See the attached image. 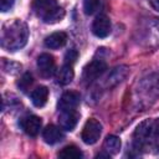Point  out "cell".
<instances>
[{
    "instance_id": "15",
    "label": "cell",
    "mask_w": 159,
    "mask_h": 159,
    "mask_svg": "<svg viewBox=\"0 0 159 159\" xmlns=\"http://www.w3.org/2000/svg\"><path fill=\"white\" fill-rule=\"evenodd\" d=\"M73 77H75V73H73L72 66H71V65H67V63H65V65L57 71V73H56V80H57V82H58L60 84H62V86H66V84H68L70 82H72Z\"/></svg>"
},
{
    "instance_id": "9",
    "label": "cell",
    "mask_w": 159,
    "mask_h": 159,
    "mask_svg": "<svg viewBox=\"0 0 159 159\" xmlns=\"http://www.w3.org/2000/svg\"><path fill=\"white\" fill-rule=\"evenodd\" d=\"M81 102V96L78 92L75 91H68L62 94L58 102V109L60 111H71V109H77L78 104Z\"/></svg>"
},
{
    "instance_id": "11",
    "label": "cell",
    "mask_w": 159,
    "mask_h": 159,
    "mask_svg": "<svg viewBox=\"0 0 159 159\" xmlns=\"http://www.w3.org/2000/svg\"><path fill=\"white\" fill-rule=\"evenodd\" d=\"M128 73H129V68L127 66H118V67L113 68V71L107 76L106 81H104V86L107 88H112V87L117 86L118 83H120L122 81L125 80Z\"/></svg>"
},
{
    "instance_id": "12",
    "label": "cell",
    "mask_w": 159,
    "mask_h": 159,
    "mask_svg": "<svg viewBox=\"0 0 159 159\" xmlns=\"http://www.w3.org/2000/svg\"><path fill=\"white\" fill-rule=\"evenodd\" d=\"M65 134L60 127H56L53 124L47 125L42 130V138L47 144H56L63 139Z\"/></svg>"
},
{
    "instance_id": "19",
    "label": "cell",
    "mask_w": 159,
    "mask_h": 159,
    "mask_svg": "<svg viewBox=\"0 0 159 159\" xmlns=\"http://www.w3.org/2000/svg\"><path fill=\"white\" fill-rule=\"evenodd\" d=\"M17 84H19V87H20V89H21L22 92H26V91L29 89V87L32 84V76H31L30 73H25V75L21 77L20 82H19Z\"/></svg>"
},
{
    "instance_id": "14",
    "label": "cell",
    "mask_w": 159,
    "mask_h": 159,
    "mask_svg": "<svg viewBox=\"0 0 159 159\" xmlns=\"http://www.w3.org/2000/svg\"><path fill=\"white\" fill-rule=\"evenodd\" d=\"M48 98V89L45 86H40L35 88L31 93V102L35 107H43Z\"/></svg>"
},
{
    "instance_id": "6",
    "label": "cell",
    "mask_w": 159,
    "mask_h": 159,
    "mask_svg": "<svg viewBox=\"0 0 159 159\" xmlns=\"http://www.w3.org/2000/svg\"><path fill=\"white\" fill-rule=\"evenodd\" d=\"M37 68L42 77H51L56 71V62L52 55L42 53L37 58Z\"/></svg>"
},
{
    "instance_id": "18",
    "label": "cell",
    "mask_w": 159,
    "mask_h": 159,
    "mask_svg": "<svg viewBox=\"0 0 159 159\" xmlns=\"http://www.w3.org/2000/svg\"><path fill=\"white\" fill-rule=\"evenodd\" d=\"M99 7V0H83V11L87 15L94 14Z\"/></svg>"
},
{
    "instance_id": "17",
    "label": "cell",
    "mask_w": 159,
    "mask_h": 159,
    "mask_svg": "<svg viewBox=\"0 0 159 159\" xmlns=\"http://www.w3.org/2000/svg\"><path fill=\"white\" fill-rule=\"evenodd\" d=\"M58 157L63 159H81L83 154L76 145H67L58 153Z\"/></svg>"
},
{
    "instance_id": "20",
    "label": "cell",
    "mask_w": 159,
    "mask_h": 159,
    "mask_svg": "<svg viewBox=\"0 0 159 159\" xmlns=\"http://www.w3.org/2000/svg\"><path fill=\"white\" fill-rule=\"evenodd\" d=\"M149 29H150V34H152V36H153V41L157 43V45H159V21H153L150 25H149Z\"/></svg>"
},
{
    "instance_id": "5",
    "label": "cell",
    "mask_w": 159,
    "mask_h": 159,
    "mask_svg": "<svg viewBox=\"0 0 159 159\" xmlns=\"http://www.w3.org/2000/svg\"><path fill=\"white\" fill-rule=\"evenodd\" d=\"M101 134H102V124L98 120L91 118L86 122V124L82 129V133H81V138H82L83 143L92 145L98 142Z\"/></svg>"
},
{
    "instance_id": "1",
    "label": "cell",
    "mask_w": 159,
    "mask_h": 159,
    "mask_svg": "<svg viewBox=\"0 0 159 159\" xmlns=\"http://www.w3.org/2000/svg\"><path fill=\"white\" fill-rule=\"evenodd\" d=\"M29 39V27L20 20L15 19L4 24L1 30V47L7 51H17L24 47Z\"/></svg>"
},
{
    "instance_id": "2",
    "label": "cell",
    "mask_w": 159,
    "mask_h": 159,
    "mask_svg": "<svg viewBox=\"0 0 159 159\" xmlns=\"http://www.w3.org/2000/svg\"><path fill=\"white\" fill-rule=\"evenodd\" d=\"M32 10L46 24H56L65 17V10L57 5V0H34Z\"/></svg>"
},
{
    "instance_id": "21",
    "label": "cell",
    "mask_w": 159,
    "mask_h": 159,
    "mask_svg": "<svg viewBox=\"0 0 159 159\" xmlns=\"http://www.w3.org/2000/svg\"><path fill=\"white\" fill-rule=\"evenodd\" d=\"M77 56L78 55H77V51L76 50H70V51H67V53L65 56V62L67 65H72L73 62H76Z\"/></svg>"
},
{
    "instance_id": "13",
    "label": "cell",
    "mask_w": 159,
    "mask_h": 159,
    "mask_svg": "<svg viewBox=\"0 0 159 159\" xmlns=\"http://www.w3.org/2000/svg\"><path fill=\"white\" fill-rule=\"evenodd\" d=\"M66 42H67V35L62 31L53 32L45 39V46L47 48H52V50H56V48L65 46Z\"/></svg>"
},
{
    "instance_id": "8",
    "label": "cell",
    "mask_w": 159,
    "mask_h": 159,
    "mask_svg": "<svg viewBox=\"0 0 159 159\" xmlns=\"http://www.w3.org/2000/svg\"><path fill=\"white\" fill-rule=\"evenodd\" d=\"M92 32L99 39H104L111 34V21L106 15H98L92 24Z\"/></svg>"
},
{
    "instance_id": "3",
    "label": "cell",
    "mask_w": 159,
    "mask_h": 159,
    "mask_svg": "<svg viewBox=\"0 0 159 159\" xmlns=\"http://www.w3.org/2000/svg\"><path fill=\"white\" fill-rule=\"evenodd\" d=\"M134 143L137 148H144L159 139V118H152L142 122L134 132Z\"/></svg>"
},
{
    "instance_id": "22",
    "label": "cell",
    "mask_w": 159,
    "mask_h": 159,
    "mask_svg": "<svg viewBox=\"0 0 159 159\" xmlns=\"http://www.w3.org/2000/svg\"><path fill=\"white\" fill-rule=\"evenodd\" d=\"M14 2H15V0H0V9H1V11L5 12V11L10 10L12 7Z\"/></svg>"
},
{
    "instance_id": "23",
    "label": "cell",
    "mask_w": 159,
    "mask_h": 159,
    "mask_svg": "<svg viewBox=\"0 0 159 159\" xmlns=\"http://www.w3.org/2000/svg\"><path fill=\"white\" fill-rule=\"evenodd\" d=\"M149 1H150L152 7H153L157 12H159V0H149Z\"/></svg>"
},
{
    "instance_id": "4",
    "label": "cell",
    "mask_w": 159,
    "mask_h": 159,
    "mask_svg": "<svg viewBox=\"0 0 159 159\" xmlns=\"http://www.w3.org/2000/svg\"><path fill=\"white\" fill-rule=\"evenodd\" d=\"M107 70V63L102 58H93L89 63H87L83 68L82 73V80L84 83L89 84L98 80Z\"/></svg>"
},
{
    "instance_id": "7",
    "label": "cell",
    "mask_w": 159,
    "mask_h": 159,
    "mask_svg": "<svg viewBox=\"0 0 159 159\" xmlns=\"http://www.w3.org/2000/svg\"><path fill=\"white\" fill-rule=\"evenodd\" d=\"M20 125H21L22 130L26 134H29L31 137H36L40 133V129H41V125H42V120L37 116H26V117L21 118Z\"/></svg>"
},
{
    "instance_id": "10",
    "label": "cell",
    "mask_w": 159,
    "mask_h": 159,
    "mask_svg": "<svg viewBox=\"0 0 159 159\" xmlns=\"http://www.w3.org/2000/svg\"><path fill=\"white\" fill-rule=\"evenodd\" d=\"M78 119H80V114H78L77 109L60 111L58 123H60V127L65 130H72L76 127Z\"/></svg>"
},
{
    "instance_id": "16",
    "label": "cell",
    "mask_w": 159,
    "mask_h": 159,
    "mask_svg": "<svg viewBox=\"0 0 159 159\" xmlns=\"http://www.w3.org/2000/svg\"><path fill=\"white\" fill-rule=\"evenodd\" d=\"M120 147H122V143H120V139L118 137H116V135H107L106 137L104 143H103V148L108 154L114 155V154L119 153Z\"/></svg>"
}]
</instances>
